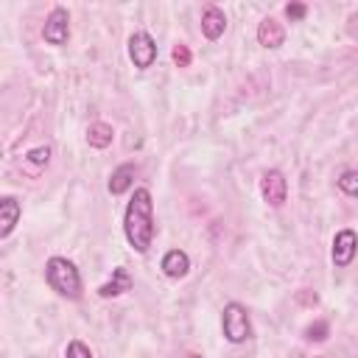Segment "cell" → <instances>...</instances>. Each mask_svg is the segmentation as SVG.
<instances>
[{
    "label": "cell",
    "instance_id": "cell-8",
    "mask_svg": "<svg viewBox=\"0 0 358 358\" xmlns=\"http://www.w3.org/2000/svg\"><path fill=\"white\" fill-rule=\"evenodd\" d=\"M20 213H22V207H20V201L14 196H3L0 199V238L14 232V227L20 221Z\"/></svg>",
    "mask_w": 358,
    "mask_h": 358
},
{
    "label": "cell",
    "instance_id": "cell-5",
    "mask_svg": "<svg viewBox=\"0 0 358 358\" xmlns=\"http://www.w3.org/2000/svg\"><path fill=\"white\" fill-rule=\"evenodd\" d=\"M42 36H45V42H50V45H64V42H67V36H70V14H67V8L56 6V8L48 14L45 28H42Z\"/></svg>",
    "mask_w": 358,
    "mask_h": 358
},
{
    "label": "cell",
    "instance_id": "cell-10",
    "mask_svg": "<svg viewBox=\"0 0 358 358\" xmlns=\"http://www.w3.org/2000/svg\"><path fill=\"white\" fill-rule=\"evenodd\" d=\"M282 39H285V31H282V25H280L277 20L266 17V20L257 25V42H260L263 48H280Z\"/></svg>",
    "mask_w": 358,
    "mask_h": 358
},
{
    "label": "cell",
    "instance_id": "cell-15",
    "mask_svg": "<svg viewBox=\"0 0 358 358\" xmlns=\"http://www.w3.org/2000/svg\"><path fill=\"white\" fill-rule=\"evenodd\" d=\"M338 187H341L347 196H355V193H358V173H355V171H344L341 179H338Z\"/></svg>",
    "mask_w": 358,
    "mask_h": 358
},
{
    "label": "cell",
    "instance_id": "cell-1",
    "mask_svg": "<svg viewBox=\"0 0 358 358\" xmlns=\"http://www.w3.org/2000/svg\"><path fill=\"white\" fill-rule=\"evenodd\" d=\"M123 232H126V241L134 252H148L151 241H154V204H151V193L145 187H137L129 207H126V215H123Z\"/></svg>",
    "mask_w": 358,
    "mask_h": 358
},
{
    "label": "cell",
    "instance_id": "cell-19",
    "mask_svg": "<svg viewBox=\"0 0 358 358\" xmlns=\"http://www.w3.org/2000/svg\"><path fill=\"white\" fill-rule=\"evenodd\" d=\"M171 56H173V62H176L179 67H187V64H190V48H187V45H182V42L173 48V53H171Z\"/></svg>",
    "mask_w": 358,
    "mask_h": 358
},
{
    "label": "cell",
    "instance_id": "cell-4",
    "mask_svg": "<svg viewBox=\"0 0 358 358\" xmlns=\"http://www.w3.org/2000/svg\"><path fill=\"white\" fill-rule=\"evenodd\" d=\"M129 56H131L134 67L145 70V67H151L154 59H157V42H154L145 31H137V34L129 36Z\"/></svg>",
    "mask_w": 358,
    "mask_h": 358
},
{
    "label": "cell",
    "instance_id": "cell-18",
    "mask_svg": "<svg viewBox=\"0 0 358 358\" xmlns=\"http://www.w3.org/2000/svg\"><path fill=\"white\" fill-rule=\"evenodd\" d=\"M67 358H92V352H90V347L84 344V341H70L67 344Z\"/></svg>",
    "mask_w": 358,
    "mask_h": 358
},
{
    "label": "cell",
    "instance_id": "cell-20",
    "mask_svg": "<svg viewBox=\"0 0 358 358\" xmlns=\"http://www.w3.org/2000/svg\"><path fill=\"white\" fill-rule=\"evenodd\" d=\"M285 14H288V20H302L308 14V6L305 3H288L285 6Z\"/></svg>",
    "mask_w": 358,
    "mask_h": 358
},
{
    "label": "cell",
    "instance_id": "cell-14",
    "mask_svg": "<svg viewBox=\"0 0 358 358\" xmlns=\"http://www.w3.org/2000/svg\"><path fill=\"white\" fill-rule=\"evenodd\" d=\"M112 137H115V131H112L109 123H92L90 131H87V143L92 148H106L112 143Z\"/></svg>",
    "mask_w": 358,
    "mask_h": 358
},
{
    "label": "cell",
    "instance_id": "cell-7",
    "mask_svg": "<svg viewBox=\"0 0 358 358\" xmlns=\"http://www.w3.org/2000/svg\"><path fill=\"white\" fill-rule=\"evenodd\" d=\"M355 246H358L355 232H352V229H341V232L333 238V263H336L338 268L350 266L352 257H355Z\"/></svg>",
    "mask_w": 358,
    "mask_h": 358
},
{
    "label": "cell",
    "instance_id": "cell-21",
    "mask_svg": "<svg viewBox=\"0 0 358 358\" xmlns=\"http://www.w3.org/2000/svg\"><path fill=\"white\" fill-rule=\"evenodd\" d=\"M187 358H201V355H196V352H190V355H187Z\"/></svg>",
    "mask_w": 358,
    "mask_h": 358
},
{
    "label": "cell",
    "instance_id": "cell-6",
    "mask_svg": "<svg viewBox=\"0 0 358 358\" xmlns=\"http://www.w3.org/2000/svg\"><path fill=\"white\" fill-rule=\"evenodd\" d=\"M260 193H263L266 204H271V207H282V204H285V196H288L285 176H282L280 171H266L263 179H260Z\"/></svg>",
    "mask_w": 358,
    "mask_h": 358
},
{
    "label": "cell",
    "instance_id": "cell-3",
    "mask_svg": "<svg viewBox=\"0 0 358 358\" xmlns=\"http://www.w3.org/2000/svg\"><path fill=\"white\" fill-rule=\"evenodd\" d=\"M221 324H224V336H227V341H232V344H241V341H246V338L252 336L249 313H246V308L238 305V302H229V305L224 308Z\"/></svg>",
    "mask_w": 358,
    "mask_h": 358
},
{
    "label": "cell",
    "instance_id": "cell-11",
    "mask_svg": "<svg viewBox=\"0 0 358 358\" xmlns=\"http://www.w3.org/2000/svg\"><path fill=\"white\" fill-rule=\"evenodd\" d=\"M187 268H190V257H187L182 249H171V252L162 257V271H165L168 277H173V280L185 277Z\"/></svg>",
    "mask_w": 358,
    "mask_h": 358
},
{
    "label": "cell",
    "instance_id": "cell-13",
    "mask_svg": "<svg viewBox=\"0 0 358 358\" xmlns=\"http://www.w3.org/2000/svg\"><path fill=\"white\" fill-rule=\"evenodd\" d=\"M131 182H134V165L126 162V165H120V168L112 171V176H109V193L112 196H120V193H126L131 187Z\"/></svg>",
    "mask_w": 358,
    "mask_h": 358
},
{
    "label": "cell",
    "instance_id": "cell-16",
    "mask_svg": "<svg viewBox=\"0 0 358 358\" xmlns=\"http://www.w3.org/2000/svg\"><path fill=\"white\" fill-rule=\"evenodd\" d=\"M48 157H50V148H48V145H39V148H31V151L25 154V159H28L31 165H36V168H42V165H48Z\"/></svg>",
    "mask_w": 358,
    "mask_h": 358
},
{
    "label": "cell",
    "instance_id": "cell-17",
    "mask_svg": "<svg viewBox=\"0 0 358 358\" xmlns=\"http://www.w3.org/2000/svg\"><path fill=\"white\" fill-rule=\"evenodd\" d=\"M327 333H330V327H327V322H313V324H308V330H305V336L310 338V341H324L327 338Z\"/></svg>",
    "mask_w": 358,
    "mask_h": 358
},
{
    "label": "cell",
    "instance_id": "cell-9",
    "mask_svg": "<svg viewBox=\"0 0 358 358\" xmlns=\"http://www.w3.org/2000/svg\"><path fill=\"white\" fill-rule=\"evenodd\" d=\"M224 28H227L224 11H221L218 6H207L204 14H201V31H204V36H207V39H218V36L224 34Z\"/></svg>",
    "mask_w": 358,
    "mask_h": 358
},
{
    "label": "cell",
    "instance_id": "cell-12",
    "mask_svg": "<svg viewBox=\"0 0 358 358\" xmlns=\"http://www.w3.org/2000/svg\"><path fill=\"white\" fill-rule=\"evenodd\" d=\"M126 291H131V274H129L123 266H117V268L112 271V280L98 288L101 296H117V294H126Z\"/></svg>",
    "mask_w": 358,
    "mask_h": 358
},
{
    "label": "cell",
    "instance_id": "cell-2",
    "mask_svg": "<svg viewBox=\"0 0 358 358\" xmlns=\"http://www.w3.org/2000/svg\"><path fill=\"white\" fill-rule=\"evenodd\" d=\"M45 280H48V285H50L59 296H67V299H78V296H81V277H78V268H76L67 257H50L48 266H45Z\"/></svg>",
    "mask_w": 358,
    "mask_h": 358
}]
</instances>
